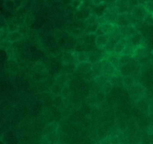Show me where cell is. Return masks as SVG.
<instances>
[{"mask_svg":"<svg viewBox=\"0 0 153 144\" xmlns=\"http://www.w3.org/2000/svg\"><path fill=\"white\" fill-rule=\"evenodd\" d=\"M4 7H5L6 10H9V11H13L16 9L13 0H6V1H4Z\"/></svg>","mask_w":153,"mask_h":144,"instance_id":"1f68e13d","label":"cell"},{"mask_svg":"<svg viewBox=\"0 0 153 144\" xmlns=\"http://www.w3.org/2000/svg\"><path fill=\"white\" fill-rule=\"evenodd\" d=\"M81 112L85 116H88V115L91 114L93 112V108L91 105H89L88 103H85L83 104L80 108Z\"/></svg>","mask_w":153,"mask_h":144,"instance_id":"484cf974","label":"cell"},{"mask_svg":"<svg viewBox=\"0 0 153 144\" xmlns=\"http://www.w3.org/2000/svg\"><path fill=\"white\" fill-rule=\"evenodd\" d=\"M84 30L82 29H75V30H72V31H68V33L70 34V35L71 37H74V38L79 39L80 37H82V36L85 35L84 34Z\"/></svg>","mask_w":153,"mask_h":144,"instance_id":"f1b7e54d","label":"cell"},{"mask_svg":"<svg viewBox=\"0 0 153 144\" xmlns=\"http://www.w3.org/2000/svg\"><path fill=\"white\" fill-rule=\"evenodd\" d=\"M100 26L102 28L103 31L105 32V34H110L114 28V24L110 23V22H105L103 23L100 24Z\"/></svg>","mask_w":153,"mask_h":144,"instance_id":"83f0119b","label":"cell"},{"mask_svg":"<svg viewBox=\"0 0 153 144\" xmlns=\"http://www.w3.org/2000/svg\"><path fill=\"white\" fill-rule=\"evenodd\" d=\"M123 80L124 88H126L127 90H128L131 87H132L134 84H136L135 81H134V79H133V77L131 76H123Z\"/></svg>","mask_w":153,"mask_h":144,"instance_id":"44dd1931","label":"cell"},{"mask_svg":"<svg viewBox=\"0 0 153 144\" xmlns=\"http://www.w3.org/2000/svg\"><path fill=\"white\" fill-rule=\"evenodd\" d=\"M36 88L40 92H46L49 90V88H48L47 85L45 84V82L43 81H41V82H39L36 83Z\"/></svg>","mask_w":153,"mask_h":144,"instance_id":"4dcf8cb0","label":"cell"},{"mask_svg":"<svg viewBox=\"0 0 153 144\" xmlns=\"http://www.w3.org/2000/svg\"><path fill=\"white\" fill-rule=\"evenodd\" d=\"M93 10L88 7H84L81 6L77 10H76L75 14H76V19L85 22L88 17L92 14Z\"/></svg>","mask_w":153,"mask_h":144,"instance_id":"277c9868","label":"cell"},{"mask_svg":"<svg viewBox=\"0 0 153 144\" xmlns=\"http://www.w3.org/2000/svg\"><path fill=\"white\" fill-rule=\"evenodd\" d=\"M22 34L19 32V31H14V32H10L9 33L8 35H7V39H8L10 42L12 43H15V42H17L19 40H20L22 38Z\"/></svg>","mask_w":153,"mask_h":144,"instance_id":"ffe728a7","label":"cell"},{"mask_svg":"<svg viewBox=\"0 0 153 144\" xmlns=\"http://www.w3.org/2000/svg\"><path fill=\"white\" fill-rule=\"evenodd\" d=\"M76 66H77V70H79L82 74L88 73L92 70V64L89 62L77 63Z\"/></svg>","mask_w":153,"mask_h":144,"instance_id":"4fadbf2b","label":"cell"},{"mask_svg":"<svg viewBox=\"0 0 153 144\" xmlns=\"http://www.w3.org/2000/svg\"><path fill=\"white\" fill-rule=\"evenodd\" d=\"M13 1H14V4L16 9H19L22 5H23L24 0H13Z\"/></svg>","mask_w":153,"mask_h":144,"instance_id":"b9f144b4","label":"cell"},{"mask_svg":"<svg viewBox=\"0 0 153 144\" xmlns=\"http://www.w3.org/2000/svg\"><path fill=\"white\" fill-rule=\"evenodd\" d=\"M75 60H76V64L77 63H84V62H88V56L87 52H82V53H79V52H75L74 53Z\"/></svg>","mask_w":153,"mask_h":144,"instance_id":"d6986e66","label":"cell"},{"mask_svg":"<svg viewBox=\"0 0 153 144\" xmlns=\"http://www.w3.org/2000/svg\"><path fill=\"white\" fill-rule=\"evenodd\" d=\"M102 63H103V68H102V71H103V75H108V76H113L114 73L115 68L108 61L107 58H104L102 60Z\"/></svg>","mask_w":153,"mask_h":144,"instance_id":"9c48e42d","label":"cell"},{"mask_svg":"<svg viewBox=\"0 0 153 144\" xmlns=\"http://www.w3.org/2000/svg\"><path fill=\"white\" fill-rule=\"evenodd\" d=\"M149 0H137L139 4H141V5H145L146 3L149 1Z\"/></svg>","mask_w":153,"mask_h":144,"instance_id":"f6af8a7d","label":"cell"},{"mask_svg":"<svg viewBox=\"0 0 153 144\" xmlns=\"http://www.w3.org/2000/svg\"><path fill=\"white\" fill-rule=\"evenodd\" d=\"M65 85L54 84L50 89L51 93H52V94H53L54 96H60L61 94V93H62V91L63 89H64V87H65Z\"/></svg>","mask_w":153,"mask_h":144,"instance_id":"7402d4cb","label":"cell"},{"mask_svg":"<svg viewBox=\"0 0 153 144\" xmlns=\"http://www.w3.org/2000/svg\"><path fill=\"white\" fill-rule=\"evenodd\" d=\"M136 49L137 48L134 47V46H126L125 49L123 50V52H122L121 55H129L131 57H134L136 55Z\"/></svg>","mask_w":153,"mask_h":144,"instance_id":"d4e9b609","label":"cell"},{"mask_svg":"<svg viewBox=\"0 0 153 144\" xmlns=\"http://www.w3.org/2000/svg\"><path fill=\"white\" fill-rule=\"evenodd\" d=\"M64 99H64L61 95L55 96L53 99H52L53 105L57 108L62 107V106L64 105Z\"/></svg>","mask_w":153,"mask_h":144,"instance_id":"4316f807","label":"cell"},{"mask_svg":"<svg viewBox=\"0 0 153 144\" xmlns=\"http://www.w3.org/2000/svg\"><path fill=\"white\" fill-rule=\"evenodd\" d=\"M127 46V43H126V38H122L121 39L120 41L118 42V43L117 44L116 47L114 49V53H116L117 55H120L122 52H123V50L125 49L126 46Z\"/></svg>","mask_w":153,"mask_h":144,"instance_id":"9a60e30c","label":"cell"},{"mask_svg":"<svg viewBox=\"0 0 153 144\" xmlns=\"http://www.w3.org/2000/svg\"><path fill=\"white\" fill-rule=\"evenodd\" d=\"M34 21V18L33 16V15L31 14V13H28L26 15H25V24L26 26H30L31 25H32V23Z\"/></svg>","mask_w":153,"mask_h":144,"instance_id":"8d00e7d4","label":"cell"},{"mask_svg":"<svg viewBox=\"0 0 153 144\" xmlns=\"http://www.w3.org/2000/svg\"><path fill=\"white\" fill-rule=\"evenodd\" d=\"M82 78L84 80L86 81V82H91V81L95 79V76H94V72H93L92 70L91 71L88 72V73L82 74Z\"/></svg>","mask_w":153,"mask_h":144,"instance_id":"836d02e7","label":"cell"},{"mask_svg":"<svg viewBox=\"0 0 153 144\" xmlns=\"http://www.w3.org/2000/svg\"><path fill=\"white\" fill-rule=\"evenodd\" d=\"M112 89H113V85H112L111 82L110 81L106 82L102 87V91L104 92L105 94H110Z\"/></svg>","mask_w":153,"mask_h":144,"instance_id":"d6a6232c","label":"cell"},{"mask_svg":"<svg viewBox=\"0 0 153 144\" xmlns=\"http://www.w3.org/2000/svg\"><path fill=\"white\" fill-rule=\"evenodd\" d=\"M144 22L148 25H153V13L148 11L146 17L144 18Z\"/></svg>","mask_w":153,"mask_h":144,"instance_id":"ab89813d","label":"cell"},{"mask_svg":"<svg viewBox=\"0 0 153 144\" xmlns=\"http://www.w3.org/2000/svg\"><path fill=\"white\" fill-rule=\"evenodd\" d=\"M108 61L117 69L119 70L120 69V58L119 57L116 56L115 55H110L108 56L107 58Z\"/></svg>","mask_w":153,"mask_h":144,"instance_id":"603a6c76","label":"cell"},{"mask_svg":"<svg viewBox=\"0 0 153 144\" xmlns=\"http://www.w3.org/2000/svg\"><path fill=\"white\" fill-rule=\"evenodd\" d=\"M109 39H110V35L108 34L99 36V37H97V40H96V45L100 49H104V48L105 47L107 43H108Z\"/></svg>","mask_w":153,"mask_h":144,"instance_id":"30bf717a","label":"cell"},{"mask_svg":"<svg viewBox=\"0 0 153 144\" xmlns=\"http://www.w3.org/2000/svg\"><path fill=\"white\" fill-rule=\"evenodd\" d=\"M131 13L137 20H144V18L147 14L148 10L144 5L138 4V5L134 7Z\"/></svg>","mask_w":153,"mask_h":144,"instance_id":"3957f363","label":"cell"},{"mask_svg":"<svg viewBox=\"0 0 153 144\" xmlns=\"http://www.w3.org/2000/svg\"><path fill=\"white\" fill-rule=\"evenodd\" d=\"M115 24H117L119 27H125L128 26V25H132L130 23V22L128 21V19H127V17L125 16L124 13L123 14H119Z\"/></svg>","mask_w":153,"mask_h":144,"instance_id":"5bb4252c","label":"cell"},{"mask_svg":"<svg viewBox=\"0 0 153 144\" xmlns=\"http://www.w3.org/2000/svg\"><path fill=\"white\" fill-rule=\"evenodd\" d=\"M116 1H117V0H108V3H113V2H115Z\"/></svg>","mask_w":153,"mask_h":144,"instance_id":"bcb514c9","label":"cell"},{"mask_svg":"<svg viewBox=\"0 0 153 144\" xmlns=\"http://www.w3.org/2000/svg\"><path fill=\"white\" fill-rule=\"evenodd\" d=\"M62 70L70 76H71V75H73V73L77 70V66H76V63L64 64V65H63Z\"/></svg>","mask_w":153,"mask_h":144,"instance_id":"2e32d148","label":"cell"},{"mask_svg":"<svg viewBox=\"0 0 153 144\" xmlns=\"http://www.w3.org/2000/svg\"><path fill=\"white\" fill-rule=\"evenodd\" d=\"M115 5L119 14H123L129 12L130 7L128 0H117L115 1Z\"/></svg>","mask_w":153,"mask_h":144,"instance_id":"52a82bcc","label":"cell"},{"mask_svg":"<svg viewBox=\"0 0 153 144\" xmlns=\"http://www.w3.org/2000/svg\"><path fill=\"white\" fill-rule=\"evenodd\" d=\"M100 26V23L97 21V22H94V23L91 24L87 26V28H85V31H84V34H95L96 31H97L99 28Z\"/></svg>","mask_w":153,"mask_h":144,"instance_id":"ac0fdd59","label":"cell"},{"mask_svg":"<svg viewBox=\"0 0 153 144\" xmlns=\"http://www.w3.org/2000/svg\"><path fill=\"white\" fill-rule=\"evenodd\" d=\"M102 2H108V0H102Z\"/></svg>","mask_w":153,"mask_h":144,"instance_id":"7dc6e473","label":"cell"},{"mask_svg":"<svg viewBox=\"0 0 153 144\" xmlns=\"http://www.w3.org/2000/svg\"><path fill=\"white\" fill-rule=\"evenodd\" d=\"M12 46H13V43L10 42L8 39H5L0 43V48H1V50L7 51Z\"/></svg>","mask_w":153,"mask_h":144,"instance_id":"f546056e","label":"cell"},{"mask_svg":"<svg viewBox=\"0 0 153 144\" xmlns=\"http://www.w3.org/2000/svg\"><path fill=\"white\" fill-rule=\"evenodd\" d=\"M145 7L147 9V10L149 12H151V13H153V1L152 0H149L146 4H145Z\"/></svg>","mask_w":153,"mask_h":144,"instance_id":"60d3db41","label":"cell"},{"mask_svg":"<svg viewBox=\"0 0 153 144\" xmlns=\"http://www.w3.org/2000/svg\"><path fill=\"white\" fill-rule=\"evenodd\" d=\"M46 74H48L47 73H39V72H34L31 75V78H32L33 81L34 82H39L43 81L45 76H46Z\"/></svg>","mask_w":153,"mask_h":144,"instance_id":"cb8c5ba5","label":"cell"},{"mask_svg":"<svg viewBox=\"0 0 153 144\" xmlns=\"http://www.w3.org/2000/svg\"><path fill=\"white\" fill-rule=\"evenodd\" d=\"M120 31L122 35L123 38L126 37H131L136 34H137V31L134 25H128L125 27H120Z\"/></svg>","mask_w":153,"mask_h":144,"instance_id":"5b68a950","label":"cell"},{"mask_svg":"<svg viewBox=\"0 0 153 144\" xmlns=\"http://www.w3.org/2000/svg\"><path fill=\"white\" fill-rule=\"evenodd\" d=\"M53 79L55 84L65 85H67L69 82V81H70V76L62 70L61 72H59L58 74H56L55 76H53Z\"/></svg>","mask_w":153,"mask_h":144,"instance_id":"8992f818","label":"cell"},{"mask_svg":"<svg viewBox=\"0 0 153 144\" xmlns=\"http://www.w3.org/2000/svg\"><path fill=\"white\" fill-rule=\"evenodd\" d=\"M98 108L100 111L102 112V113H104V112L107 111L108 110H109V109H110V105H109V103L106 100H105V101L102 102L100 103V105H99V107H98Z\"/></svg>","mask_w":153,"mask_h":144,"instance_id":"d590c367","label":"cell"},{"mask_svg":"<svg viewBox=\"0 0 153 144\" xmlns=\"http://www.w3.org/2000/svg\"><path fill=\"white\" fill-rule=\"evenodd\" d=\"M91 1H92L93 4H94V6L98 5V4H100L102 3V0H91Z\"/></svg>","mask_w":153,"mask_h":144,"instance_id":"ee69618b","label":"cell"},{"mask_svg":"<svg viewBox=\"0 0 153 144\" xmlns=\"http://www.w3.org/2000/svg\"><path fill=\"white\" fill-rule=\"evenodd\" d=\"M97 36L95 34H85V35L82 36L80 37L84 43L87 44L88 46H97L96 45V40H97Z\"/></svg>","mask_w":153,"mask_h":144,"instance_id":"8fae6325","label":"cell"},{"mask_svg":"<svg viewBox=\"0 0 153 144\" xmlns=\"http://www.w3.org/2000/svg\"><path fill=\"white\" fill-rule=\"evenodd\" d=\"M108 2H102V4L94 6V9H93V13L98 18L103 17L108 8Z\"/></svg>","mask_w":153,"mask_h":144,"instance_id":"ba28073f","label":"cell"},{"mask_svg":"<svg viewBox=\"0 0 153 144\" xmlns=\"http://www.w3.org/2000/svg\"><path fill=\"white\" fill-rule=\"evenodd\" d=\"M118 16H119V13H118V10L117 9L116 5H115V2L108 3V8L105 13L104 16H103L106 22L114 24L116 22Z\"/></svg>","mask_w":153,"mask_h":144,"instance_id":"6da1fadb","label":"cell"},{"mask_svg":"<svg viewBox=\"0 0 153 144\" xmlns=\"http://www.w3.org/2000/svg\"><path fill=\"white\" fill-rule=\"evenodd\" d=\"M103 63L102 61H100V62L96 63V64H92V70L94 72V76H95V79L97 77H100V76H102L103 75Z\"/></svg>","mask_w":153,"mask_h":144,"instance_id":"7c38bea8","label":"cell"},{"mask_svg":"<svg viewBox=\"0 0 153 144\" xmlns=\"http://www.w3.org/2000/svg\"><path fill=\"white\" fill-rule=\"evenodd\" d=\"M119 70L123 76H131V73H132V67H131V64L130 63L125 64V65L120 66Z\"/></svg>","mask_w":153,"mask_h":144,"instance_id":"e0dca14e","label":"cell"},{"mask_svg":"<svg viewBox=\"0 0 153 144\" xmlns=\"http://www.w3.org/2000/svg\"><path fill=\"white\" fill-rule=\"evenodd\" d=\"M128 91L131 99L137 102H138L145 94L144 88L139 83L134 84L128 90Z\"/></svg>","mask_w":153,"mask_h":144,"instance_id":"7a4b0ae2","label":"cell"},{"mask_svg":"<svg viewBox=\"0 0 153 144\" xmlns=\"http://www.w3.org/2000/svg\"><path fill=\"white\" fill-rule=\"evenodd\" d=\"M131 58L132 57L129 56V55H122L120 57V67L123 65H125V64H128L131 61Z\"/></svg>","mask_w":153,"mask_h":144,"instance_id":"e575fe53","label":"cell"},{"mask_svg":"<svg viewBox=\"0 0 153 144\" xmlns=\"http://www.w3.org/2000/svg\"><path fill=\"white\" fill-rule=\"evenodd\" d=\"M104 34H105V32H104V31H103L102 28H101V26H100V28H99L98 29H97V31H96L95 35L97 36V37H99V36L104 35Z\"/></svg>","mask_w":153,"mask_h":144,"instance_id":"7bdbcfd3","label":"cell"},{"mask_svg":"<svg viewBox=\"0 0 153 144\" xmlns=\"http://www.w3.org/2000/svg\"><path fill=\"white\" fill-rule=\"evenodd\" d=\"M98 19L99 18L97 17V16H96L95 14H94V13H92V14L91 15V16H89V17L87 19V20L85 22V24L86 25V26H88V25H91V24L94 23V22H97L98 21Z\"/></svg>","mask_w":153,"mask_h":144,"instance_id":"74e56055","label":"cell"},{"mask_svg":"<svg viewBox=\"0 0 153 144\" xmlns=\"http://www.w3.org/2000/svg\"><path fill=\"white\" fill-rule=\"evenodd\" d=\"M105 94H105V93L102 92V91H100V92L97 93V94H96V100H97L99 105H100V104L102 102L105 100Z\"/></svg>","mask_w":153,"mask_h":144,"instance_id":"f35d334b","label":"cell"}]
</instances>
